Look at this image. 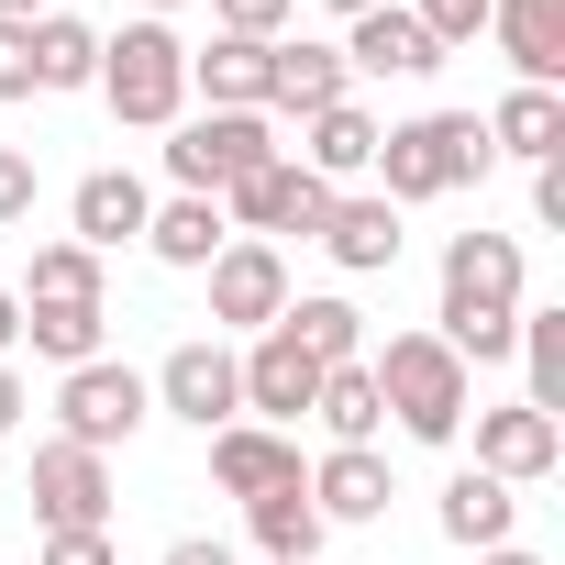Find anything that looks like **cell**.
Instances as JSON below:
<instances>
[{
	"mask_svg": "<svg viewBox=\"0 0 565 565\" xmlns=\"http://www.w3.org/2000/svg\"><path fill=\"white\" fill-rule=\"evenodd\" d=\"M433 333H444L466 366H499V355L521 344V233H455V244H444Z\"/></svg>",
	"mask_w": 565,
	"mask_h": 565,
	"instance_id": "obj_1",
	"label": "cell"
},
{
	"mask_svg": "<svg viewBox=\"0 0 565 565\" xmlns=\"http://www.w3.org/2000/svg\"><path fill=\"white\" fill-rule=\"evenodd\" d=\"M366 377H377V411L411 433V444H455L466 433V411H477V366L422 322V333H388V344H366Z\"/></svg>",
	"mask_w": 565,
	"mask_h": 565,
	"instance_id": "obj_2",
	"label": "cell"
},
{
	"mask_svg": "<svg viewBox=\"0 0 565 565\" xmlns=\"http://www.w3.org/2000/svg\"><path fill=\"white\" fill-rule=\"evenodd\" d=\"M499 156H488V122L477 111H411V122H388L377 134V200L388 211H422V200H455V189H477Z\"/></svg>",
	"mask_w": 565,
	"mask_h": 565,
	"instance_id": "obj_3",
	"label": "cell"
},
{
	"mask_svg": "<svg viewBox=\"0 0 565 565\" xmlns=\"http://www.w3.org/2000/svg\"><path fill=\"white\" fill-rule=\"evenodd\" d=\"M100 100H111V122H134V134H167L178 111H189V34L178 23H122V34H100V78H89Z\"/></svg>",
	"mask_w": 565,
	"mask_h": 565,
	"instance_id": "obj_4",
	"label": "cell"
},
{
	"mask_svg": "<svg viewBox=\"0 0 565 565\" xmlns=\"http://www.w3.org/2000/svg\"><path fill=\"white\" fill-rule=\"evenodd\" d=\"M266 156H289L266 111H178V122H167V178H178L189 200H222V189L255 178Z\"/></svg>",
	"mask_w": 565,
	"mask_h": 565,
	"instance_id": "obj_5",
	"label": "cell"
},
{
	"mask_svg": "<svg viewBox=\"0 0 565 565\" xmlns=\"http://www.w3.org/2000/svg\"><path fill=\"white\" fill-rule=\"evenodd\" d=\"M145 422H156V388H145L122 355H89V366H67V377H56V444L122 455Z\"/></svg>",
	"mask_w": 565,
	"mask_h": 565,
	"instance_id": "obj_6",
	"label": "cell"
},
{
	"mask_svg": "<svg viewBox=\"0 0 565 565\" xmlns=\"http://www.w3.org/2000/svg\"><path fill=\"white\" fill-rule=\"evenodd\" d=\"M322 211H333V189H322L300 156H266L255 178H233V189H222V222H233L244 244H289V233L311 244V233H322Z\"/></svg>",
	"mask_w": 565,
	"mask_h": 565,
	"instance_id": "obj_7",
	"label": "cell"
},
{
	"mask_svg": "<svg viewBox=\"0 0 565 565\" xmlns=\"http://www.w3.org/2000/svg\"><path fill=\"white\" fill-rule=\"evenodd\" d=\"M145 388H156V411H167V422H189V433H222V422H244V366H233V344H222V333H189V344H167V366H156Z\"/></svg>",
	"mask_w": 565,
	"mask_h": 565,
	"instance_id": "obj_8",
	"label": "cell"
},
{
	"mask_svg": "<svg viewBox=\"0 0 565 565\" xmlns=\"http://www.w3.org/2000/svg\"><path fill=\"white\" fill-rule=\"evenodd\" d=\"M200 277H211V333H244V344L300 300V289H289V255H277V244H244V233H233Z\"/></svg>",
	"mask_w": 565,
	"mask_h": 565,
	"instance_id": "obj_9",
	"label": "cell"
},
{
	"mask_svg": "<svg viewBox=\"0 0 565 565\" xmlns=\"http://www.w3.org/2000/svg\"><path fill=\"white\" fill-rule=\"evenodd\" d=\"M23 499H34L45 532H111V455H89V444H34Z\"/></svg>",
	"mask_w": 565,
	"mask_h": 565,
	"instance_id": "obj_10",
	"label": "cell"
},
{
	"mask_svg": "<svg viewBox=\"0 0 565 565\" xmlns=\"http://www.w3.org/2000/svg\"><path fill=\"white\" fill-rule=\"evenodd\" d=\"M466 422H477V477H499V488H532V477L565 466V422H543L532 399H499V411H466Z\"/></svg>",
	"mask_w": 565,
	"mask_h": 565,
	"instance_id": "obj_11",
	"label": "cell"
},
{
	"mask_svg": "<svg viewBox=\"0 0 565 565\" xmlns=\"http://www.w3.org/2000/svg\"><path fill=\"white\" fill-rule=\"evenodd\" d=\"M145 211H156V189H145L134 167H89V178L67 189V244H89V255L111 266L122 244H145Z\"/></svg>",
	"mask_w": 565,
	"mask_h": 565,
	"instance_id": "obj_12",
	"label": "cell"
},
{
	"mask_svg": "<svg viewBox=\"0 0 565 565\" xmlns=\"http://www.w3.org/2000/svg\"><path fill=\"white\" fill-rule=\"evenodd\" d=\"M233 366H244V422H266V433L311 422V388H322V366H311V355H300L289 333H277V322H266V333H255V344H244Z\"/></svg>",
	"mask_w": 565,
	"mask_h": 565,
	"instance_id": "obj_13",
	"label": "cell"
},
{
	"mask_svg": "<svg viewBox=\"0 0 565 565\" xmlns=\"http://www.w3.org/2000/svg\"><path fill=\"white\" fill-rule=\"evenodd\" d=\"M333 100H355V67H344V45H289L277 34L266 45V122H311V111H333Z\"/></svg>",
	"mask_w": 565,
	"mask_h": 565,
	"instance_id": "obj_14",
	"label": "cell"
},
{
	"mask_svg": "<svg viewBox=\"0 0 565 565\" xmlns=\"http://www.w3.org/2000/svg\"><path fill=\"white\" fill-rule=\"evenodd\" d=\"M200 444H211V488H222V499H266V488L311 477V466H300V433H266V422H222V433H200Z\"/></svg>",
	"mask_w": 565,
	"mask_h": 565,
	"instance_id": "obj_15",
	"label": "cell"
},
{
	"mask_svg": "<svg viewBox=\"0 0 565 565\" xmlns=\"http://www.w3.org/2000/svg\"><path fill=\"white\" fill-rule=\"evenodd\" d=\"M488 45L510 56V89L565 78V0H488Z\"/></svg>",
	"mask_w": 565,
	"mask_h": 565,
	"instance_id": "obj_16",
	"label": "cell"
},
{
	"mask_svg": "<svg viewBox=\"0 0 565 565\" xmlns=\"http://www.w3.org/2000/svg\"><path fill=\"white\" fill-rule=\"evenodd\" d=\"M344 67H355V78H433V67H444V45L411 23V0H377V12H355V23H344Z\"/></svg>",
	"mask_w": 565,
	"mask_h": 565,
	"instance_id": "obj_17",
	"label": "cell"
},
{
	"mask_svg": "<svg viewBox=\"0 0 565 565\" xmlns=\"http://www.w3.org/2000/svg\"><path fill=\"white\" fill-rule=\"evenodd\" d=\"M311 244H322L344 277H377V266H399V244H411V233H399V211H388L377 189H333V211H322V233H311Z\"/></svg>",
	"mask_w": 565,
	"mask_h": 565,
	"instance_id": "obj_18",
	"label": "cell"
},
{
	"mask_svg": "<svg viewBox=\"0 0 565 565\" xmlns=\"http://www.w3.org/2000/svg\"><path fill=\"white\" fill-rule=\"evenodd\" d=\"M388 499H399V488H388V455H377V444H333V455L311 466V510H322L333 532L388 521Z\"/></svg>",
	"mask_w": 565,
	"mask_h": 565,
	"instance_id": "obj_19",
	"label": "cell"
},
{
	"mask_svg": "<svg viewBox=\"0 0 565 565\" xmlns=\"http://www.w3.org/2000/svg\"><path fill=\"white\" fill-rule=\"evenodd\" d=\"M433 521H444V543H455V554H499V543H521V488H499V477L455 466Z\"/></svg>",
	"mask_w": 565,
	"mask_h": 565,
	"instance_id": "obj_20",
	"label": "cell"
},
{
	"mask_svg": "<svg viewBox=\"0 0 565 565\" xmlns=\"http://www.w3.org/2000/svg\"><path fill=\"white\" fill-rule=\"evenodd\" d=\"M377 134H388V122H377L366 100H333V111L300 122V167H311L322 189H355V178L377 167Z\"/></svg>",
	"mask_w": 565,
	"mask_h": 565,
	"instance_id": "obj_21",
	"label": "cell"
},
{
	"mask_svg": "<svg viewBox=\"0 0 565 565\" xmlns=\"http://www.w3.org/2000/svg\"><path fill=\"white\" fill-rule=\"evenodd\" d=\"M244 532H255V554H266V565H322V543H333V521L311 510V477L244 499Z\"/></svg>",
	"mask_w": 565,
	"mask_h": 565,
	"instance_id": "obj_22",
	"label": "cell"
},
{
	"mask_svg": "<svg viewBox=\"0 0 565 565\" xmlns=\"http://www.w3.org/2000/svg\"><path fill=\"white\" fill-rule=\"evenodd\" d=\"M189 100H200V111H266V45H255V34L189 45Z\"/></svg>",
	"mask_w": 565,
	"mask_h": 565,
	"instance_id": "obj_23",
	"label": "cell"
},
{
	"mask_svg": "<svg viewBox=\"0 0 565 565\" xmlns=\"http://www.w3.org/2000/svg\"><path fill=\"white\" fill-rule=\"evenodd\" d=\"M477 122H488V156H521V167L565 156V89H499V111H477Z\"/></svg>",
	"mask_w": 565,
	"mask_h": 565,
	"instance_id": "obj_24",
	"label": "cell"
},
{
	"mask_svg": "<svg viewBox=\"0 0 565 565\" xmlns=\"http://www.w3.org/2000/svg\"><path fill=\"white\" fill-rule=\"evenodd\" d=\"M222 244H233L222 200H189V189H178V200H156V211H145V255H156V266H178V277H200Z\"/></svg>",
	"mask_w": 565,
	"mask_h": 565,
	"instance_id": "obj_25",
	"label": "cell"
},
{
	"mask_svg": "<svg viewBox=\"0 0 565 565\" xmlns=\"http://www.w3.org/2000/svg\"><path fill=\"white\" fill-rule=\"evenodd\" d=\"M277 333H289L311 366H355V355H366V311H355V300H333V289L289 300V311H277Z\"/></svg>",
	"mask_w": 565,
	"mask_h": 565,
	"instance_id": "obj_26",
	"label": "cell"
},
{
	"mask_svg": "<svg viewBox=\"0 0 565 565\" xmlns=\"http://www.w3.org/2000/svg\"><path fill=\"white\" fill-rule=\"evenodd\" d=\"M23 344L67 377V366H89V355H111V300H56V311H23Z\"/></svg>",
	"mask_w": 565,
	"mask_h": 565,
	"instance_id": "obj_27",
	"label": "cell"
},
{
	"mask_svg": "<svg viewBox=\"0 0 565 565\" xmlns=\"http://www.w3.org/2000/svg\"><path fill=\"white\" fill-rule=\"evenodd\" d=\"M23 311H56V300H111V266L89 255V244H34V266H23V289H12Z\"/></svg>",
	"mask_w": 565,
	"mask_h": 565,
	"instance_id": "obj_28",
	"label": "cell"
},
{
	"mask_svg": "<svg viewBox=\"0 0 565 565\" xmlns=\"http://www.w3.org/2000/svg\"><path fill=\"white\" fill-rule=\"evenodd\" d=\"M311 422H322L333 444H377V433H388V411H377V377H366V355H355V366H322V388H311Z\"/></svg>",
	"mask_w": 565,
	"mask_h": 565,
	"instance_id": "obj_29",
	"label": "cell"
},
{
	"mask_svg": "<svg viewBox=\"0 0 565 565\" xmlns=\"http://www.w3.org/2000/svg\"><path fill=\"white\" fill-rule=\"evenodd\" d=\"M510 355H521V377H532L521 399H532L543 422H565V311H532V300H521V344H510Z\"/></svg>",
	"mask_w": 565,
	"mask_h": 565,
	"instance_id": "obj_30",
	"label": "cell"
},
{
	"mask_svg": "<svg viewBox=\"0 0 565 565\" xmlns=\"http://www.w3.org/2000/svg\"><path fill=\"white\" fill-rule=\"evenodd\" d=\"M100 78V34L78 12H45L34 23V89H89Z\"/></svg>",
	"mask_w": 565,
	"mask_h": 565,
	"instance_id": "obj_31",
	"label": "cell"
},
{
	"mask_svg": "<svg viewBox=\"0 0 565 565\" xmlns=\"http://www.w3.org/2000/svg\"><path fill=\"white\" fill-rule=\"evenodd\" d=\"M411 23H422L444 56H466V45L488 34V0H411Z\"/></svg>",
	"mask_w": 565,
	"mask_h": 565,
	"instance_id": "obj_32",
	"label": "cell"
},
{
	"mask_svg": "<svg viewBox=\"0 0 565 565\" xmlns=\"http://www.w3.org/2000/svg\"><path fill=\"white\" fill-rule=\"evenodd\" d=\"M289 12H300V0H211V34H255V45H277V34H289Z\"/></svg>",
	"mask_w": 565,
	"mask_h": 565,
	"instance_id": "obj_33",
	"label": "cell"
},
{
	"mask_svg": "<svg viewBox=\"0 0 565 565\" xmlns=\"http://www.w3.org/2000/svg\"><path fill=\"white\" fill-rule=\"evenodd\" d=\"M12 222H34V156L0 145V233H12Z\"/></svg>",
	"mask_w": 565,
	"mask_h": 565,
	"instance_id": "obj_34",
	"label": "cell"
},
{
	"mask_svg": "<svg viewBox=\"0 0 565 565\" xmlns=\"http://www.w3.org/2000/svg\"><path fill=\"white\" fill-rule=\"evenodd\" d=\"M0 100H34V23H0Z\"/></svg>",
	"mask_w": 565,
	"mask_h": 565,
	"instance_id": "obj_35",
	"label": "cell"
},
{
	"mask_svg": "<svg viewBox=\"0 0 565 565\" xmlns=\"http://www.w3.org/2000/svg\"><path fill=\"white\" fill-rule=\"evenodd\" d=\"M34 565H122V543H111V532H45Z\"/></svg>",
	"mask_w": 565,
	"mask_h": 565,
	"instance_id": "obj_36",
	"label": "cell"
},
{
	"mask_svg": "<svg viewBox=\"0 0 565 565\" xmlns=\"http://www.w3.org/2000/svg\"><path fill=\"white\" fill-rule=\"evenodd\" d=\"M532 222H543V233H565V156H554V167H532Z\"/></svg>",
	"mask_w": 565,
	"mask_h": 565,
	"instance_id": "obj_37",
	"label": "cell"
},
{
	"mask_svg": "<svg viewBox=\"0 0 565 565\" xmlns=\"http://www.w3.org/2000/svg\"><path fill=\"white\" fill-rule=\"evenodd\" d=\"M167 565H233V543H211V532H178V543H167Z\"/></svg>",
	"mask_w": 565,
	"mask_h": 565,
	"instance_id": "obj_38",
	"label": "cell"
},
{
	"mask_svg": "<svg viewBox=\"0 0 565 565\" xmlns=\"http://www.w3.org/2000/svg\"><path fill=\"white\" fill-rule=\"evenodd\" d=\"M23 411H34V388H23L12 366H0V444H12V433H23Z\"/></svg>",
	"mask_w": 565,
	"mask_h": 565,
	"instance_id": "obj_39",
	"label": "cell"
},
{
	"mask_svg": "<svg viewBox=\"0 0 565 565\" xmlns=\"http://www.w3.org/2000/svg\"><path fill=\"white\" fill-rule=\"evenodd\" d=\"M12 355H23V300L0 289V366H12Z\"/></svg>",
	"mask_w": 565,
	"mask_h": 565,
	"instance_id": "obj_40",
	"label": "cell"
},
{
	"mask_svg": "<svg viewBox=\"0 0 565 565\" xmlns=\"http://www.w3.org/2000/svg\"><path fill=\"white\" fill-rule=\"evenodd\" d=\"M56 12V0H0V23H45Z\"/></svg>",
	"mask_w": 565,
	"mask_h": 565,
	"instance_id": "obj_41",
	"label": "cell"
},
{
	"mask_svg": "<svg viewBox=\"0 0 565 565\" xmlns=\"http://www.w3.org/2000/svg\"><path fill=\"white\" fill-rule=\"evenodd\" d=\"M477 565H543V554H532V543H499V554H477Z\"/></svg>",
	"mask_w": 565,
	"mask_h": 565,
	"instance_id": "obj_42",
	"label": "cell"
},
{
	"mask_svg": "<svg viewBox=\"0 0 565 565\" xmlns=\"http://www.w3.org/2000/svg\"><path fill=\"white\" fill-rule=\"evenodd\" d=\"M134 12H145V23H167V12H189V0H134Z\"/></svg>",
	"mask_w": 565,
	"mask_h": 565,
	"instance_id": "obj_43",
	"label": "cell"
},
{
	"mask_svg": "<svg viewBox=\"0 0 565 565\" xmlns=\"http://www.w3.org/2000/svg\"><path fill=\"white\" fill-rule=\"evenodd\" d=\"M322 12H344V23H355V12H377V0H322Z\"/></svg>",
	"mask_w": 565,
	"mask_h": 565,
	"instance_id": "obj_44",
	"label": "cell"
},
{
	"mask_svg": "<svg viewBox=\"0 0 565 565\" xmlns=\"http://www.w3.org/2000/svg\"><path fill=\"white\" fill-rule=\"evenodd\" d=\"M255 565H266V554H255Z\"/></svg>",
	"mask_w": 565,
	"mask_h": 565,
	"instance_id": "obj_45",
	"label": "cell"
}]
</instances>
